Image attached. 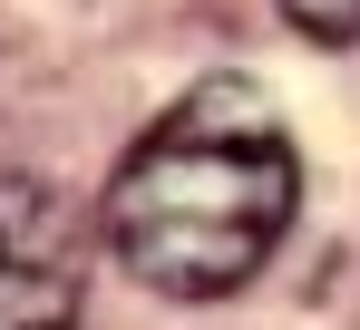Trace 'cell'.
Instances as JSON below:
<instances>
[{
  "mask_svg": "<svg viewBox=\"0 0 360 330\" xmlns=\"http://www.w3.org/2000/svg\"><path fill=\"white\" fill-rule=\"evenodd\" d=\"M302 214V146L253 78H205L117 156L98 233L166 301H224Z\"/></svg>",
  "mask_w": 360,
  "mask_h": 330,
  "instance_id": "1",
  "label": "cell"
},
{
  "mask_svg": "<svg viewBox=\"0 0 360 330\" xmlns=\"http://www.w3.org/2000/svg\"><path fill=\"white\" fill-rule=\"evenodd\" d=\"M88 301V214L49 175H0V330H68Z\"/></svg>",
  "mask_w": 360,
  "mask_h": 330,
  "instance_id": "2",
  "label": "cell"
},
{
  "mask_svg": "<svg viewBox=\"0 0 360 330\" xmlns=\"http://www.w3.org/2000/svg\"><path fill=\"white\" fill-rule=\"evenodd\" d=\"M283 20L321 49H360V0H283Z\"/></svg>",
  "mask_w": 360,
  "mask_h": 330,
  "instance_id": "3",
  "label": "cell"
}]
</instances>
